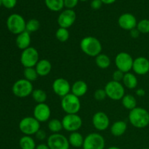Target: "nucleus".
<instances>
[{
  "label": "nucleus",
  "instance_id": "a18cd8bd",
  "mask_svg": "<svg viewBox=\"0 0 149 149\" xmlns=\"http://www.w3.org/2000/svg\"><path fill=\"white\" fill-rule=\"evenodd\" d=\"M107 149H121V148H119V147H116V146H111V147H109V148H108Z\"/></svg>",
  "mask_w": 149,
  "mask_h": 149
},
{
  "label": "nucleus",
  "instance_id": "ddd939ff",
  "mask_svg": "<svg viewBox=\"0 0 149 149\" xmlns=\"http://www.w3.org/2000/svg\"><path fill=\"white\" fill-rule=\"evenodd\" d=\"M52 88L55 95L63 97L71 93V85L65 79L58 78L55 79L52 82Z\"/></svg>",
  "mask_w": 149,
  "mask_h": 149
},
{
  "label": "nucleus",
  "instance_id": "1a4fd4ad",
  "mask_svg": "<svg viewBox=\"0 0 149 149\" xmlns=\"http://www.w3.org/2000/svg\"><path fill=\"white\" fill-rule=\"evenodd\" d=\"M63 128L69 132H77L82 126V119L77 114H65L62 119Z\"/></svg>",
  "mask_w": 149,
  "mask_h": 149
},
{
  "label": "nucleus",
  "instance_id": "393cba45",
  "mask_svg": "<svg viewBox=\"0 0 149 149\" xmlns=\"http://www.w3.org/2000/svg\"><path fill=\"white\" fill-rule=\"evenodd\" d=\"M122 104L124 108L127 110L131 111L137 107V100L132 95H125L122 100Z\"/></svg>",
  "mask_w": 149,
  "mask_h": 149
},
{
  "label": "nucleus",
  "instance_id": "5701e85b",
  "mask_svg": "<svg viewBox=\"0 0 149 149\" xmlns=\"http://www.w3.org/2000/svg\"><path fill=\"white\" fill-rule=\"evenodd\" d=\"M122 82L124 87L129 90H133V89L136 88L138 84L137 77L135 75V74L131 72L125 73Z\"/></svg>",
  "mask_w": 149,
  "mask_h": 149
},
{
  "label": "nucleus",
  "instance_id": "4c0bfd02",
  "mask_svg": "<svg viewBox=\"0 0 149 149\" xmlns=\"http://www.w3.org/2000/svg\"><path fill=\"white\" fill-rule=\"evenodd\" d=\"M17 0H2V5L7 9H12L15 7Z\"/></svg>",
  "mask_w": 149,
  "mask_h": 149
},
{
  "label": "nucleus",
  "instance_id": "37998d69",
  "mask_svg": "<svg viewBox=\"0 0 149 149\" xmlns=\"http://www.w3.org/2000/svg\"><path fill=\"white\" fill-rule=\"evenodd\" d=\"M36 149H50L49 147L48 146L47 144L46 143H40L39 145L36 146Z\"/></svg>",
  "mask_w": 149,
  "mask_h": 149
},
{
  "label": "nucleus",
  "instance_id": "49530a36",
  "mask_svg": "<svg viewBox=\"0 0 149 149\" xmlns=\"http://www.w3.org/2000/svg\"><path fill=\"white\" fill-rule=\"evenodd\" d=\"M2 4V0H0V6Z\"/></svg>",
  "mask_w": 149,
  "mask_h": 149
},
{
  "label": "nucleus",
  "instance_id": "f8f14e48",
  "mask_svg": "<svg viewBox=\"0 0 149 149\" xmlns=\"http://www.w3.org/2000/svg\"><path fill=\"white\" fill-rule=\"evenodd\" d=\"M47 144L50 149H69L68 139L61 133H52L47 138Z\"/></svg>",
  "mask_w": 149,
  "mask_h": 149
},
{
  "label": "nucleus",
  "instance_id": "a211bd4d",
  "mask_svg": "<svg viewBox=\"0 0 149 149\" xmlns=\"http://www.w3.org/2000/svg\"><path fill=\"white\" fill-rule=\"evenodd\" d=\"M132 71L138 75L143 76L149 72V60L145 57H138L134 59Z\"/></svg>",
  "mask_w": 149,
  "mask_h": 149
},
{
  "label": "nucleus",
  "instance_id": "7c9ffc66",
  "mask_svg": "<svg viewBox=\"0 0 149 149\" xmlns=\"http://www.w3.org/2000/svg\"><path fill=\"white\" fill-rule=\"evenodd\" d=\"M23 76L24 79H26L28 81L33 82L35 81L39 77L35 67H31V68H24L23 70Z\"/></svg>",
  "mask_w": 149,
  "mask_h": 149
},
{
  "label": "nucleus",
  "instance_id": "c756f323",
  "mask_svg": "<svg viewBox=\"0 0 149 149\" xmlns=\"http://www.w3.org/2000/svg\"><path fill=\"white\" fill-rule=\"evenodd\" d=\"M48 129L52 133H59L63 128L62 121L58 119H52L48 121Z\"/></svg>",
  "mask_w": 149,
  "mask_h": 149
},
{
  "label": "nucleus",
  "instance_id": "8fccbe9b",
  "mask_svg": "<svg viewBox=\"0 0 149 149\" xmlns=\"http://www.w3.org/2000/svg\"><path fill=\"white\" fill-rule=\"evenodd\" d=\"M79 149H84L83 148H79Z\"/></svg>",
  "mask_w": 149,
  "mask_h": 149
},
{
  "label": "nucleus",
  "instance_id": "b1692460",
  "mask_svg": "<svg viewBox=\"0 0 149 149\" xmlns=\"http://www.w3.org/2000/svg\"><path fill=\"white\" fill-rule=\"evenodd\" d=\"M68 139L70 146H73L74 148H82L83 144H84V138L78 131L77 132H71Z\"/></svg>",
  "mask_w": 149,
  "mask_h": 149
},
{
  "label": "nucleus",
  "instance_id": "6ab92c4d",
  "mask_svg": "<svg viewBox=\"0 0 149 149\" xmlns=\"http://www.w3.org/2000/svg\"><path fill=\"white\" fill-rule=\"evenodd\" d=\"M52 63L47 59H41L35 66L39 77H46L52 71Z\"/></svg>",
  "mask_w": 149,
  "mask_h": 149
},
{
  "label": "nucleus",
  "instance_id": "39448f33",
  "mask_svg": "<svg viewBox=\"0 0 149 149\" xmlns=\"http://www.w3.org/2000/svg\"><path fill=\"white\" fill-rule=\"evenodd\" d=\"M40 126V122L33 116H26L19 122V129L24 135H35L41 129Z\"/></svg>",
  "mask_w": 149,
  "mask_h": 149
},
{
  "label": "nucleus",
  "instance_id": "dca6fc26",
  "mask_svg": "<svg viewBox=\"0 0 149 149\" xmlns=\"http://www.w3.org/2000/svg\"><path fill=\"white\" fill-rule=\"evenodd\" d=\"M77 19V15L73 10H63L58 17V23L61 28L68 29L74 25Z\"/></svg>",
  "mask_w": 149,
  "mask_h": 149
},
{
  "label": "nucleus",
  "instance_id": "c9c22d12",
  "mask_svg": "<svg viewBox=\"0 0 149 149\" xmlns=\"http://www.w3.org/2000/svg\"><path fill=\"white\" fill-rule=\"evenodd\" d=\"M124 75H125V73H123L122 71H119V70L117 69L113 73L112 78H113V81L122 82L124 78Z\"/></svg>",
  "mask_w": 149,
  "mask_h": 149
},
{
  "label": "nucleus",
  "instance_id": "f257e3e1",
  "mask_svg": "<svg viewBox=\"0 0 149 149\" xmlns=\"http://www.w3.org/2000/svg\"><path fill=\"white\" fill-rule=\"evenodd\" d=\"M80 48L85 55L90 57H97L102 53L101 42L95 36H87L83 38L80 42Z\"/></svg>",
  "mask_w": 149,
  "mask_h": 149
},
{
  "label": "nucleus",
  "instance_id": "0eeeda50",
  "mask_svg": "<svg viewBox=\"0 0 149 149\" xmlns=\"http://www.w3.org/2000/svg\"><path fill=\"white\" fill-rule=\"evenodd\" d=\"M39 60V52L33 47L23 49L20 55V63L24 68L35 67Z\"/></svg>",
  "mask_w": 149,
  "mask_h": 149
},
{
  "label": "nucleus",
  "instance_id": "412c9836",
  "mask_svg": "<svg viewBox=\"0 0 149 149\" xmlns=\"http://www.w3.org/2000/svg\"><path fill=\"white\" fill-rule=\"evenodd\" d=\"M88 90V85L83 80H77L71 85V93L78 97L84 96Z\"/></svg>",
  "mask_w": 149,
  "mask_h": 149
},
{
  "label": "nucleus",
  "instance_id": "4468645a",
  "mask_svg": "<svg viewBox=\"0 0 149 149\" xmlns=\"http://www.w3.org/2000/svg\"><path fill=\"white\" fill-rule=\"evenodd\" d=\"M92 123L97 130L102 132L109 129L110 126V119L104 112L97 111L93 115Z\"/></svg>",
  "mask_w": 149,
  "mask_h": 149
},
{
  "label": "nucleus",
  "instance_id": "2eb2a0df",
  "mask_svg": "<svg viewBox=\"0 0 149 149\" xmlns=\"http://www.w3.org/2000/svg\"><path fill=\"white\" fill-rule=\"evenodd\" d=\"M33 116L40 123L48 122L51 116L50 107L45 103L36 104L33 109Z\"/></svg>",
  "mask_w": 149,
  "mask_h": 149
},
{
  "label": "nucleus",
  "instance_id": "a878e982",
  "mask_svg": "<svg viewBox=\"0 0 149 149\" xmlns=\"http://www.w3.org/2000/svg\"><path fill=\"white\" fill-rule=\"evenodd\" d=\"M110 58L106 54L100 53V55L95 57V64L98 68L101 69H106L109 68L111 65Z\"/></svg>",
  "mask_w": 149,
  "mask_h": 149
},
{
  "label": "nucleus",
  "instance_id": "473e14b6",
  "mask_svg": "<svg viewBox=\"0 0 149 149\" xmlns=\"http://www.w3.org/2000/svg\"><path fill=\"white\" fill-rule=\"evenodd\" d=\"M40 29V22L37 19L32 18L26 22V31L29 33H33Z\"/></svg>",
  "mask_w": 149,
  "mask_h": 149
},
{
  "label": "nucleus",
  "instance_id": "58836bf2",
  "mask_svg": "<svg viewBox=\"0 0 149 149\" xmlns=\"http://www.w3.org/2000/svg\"><path fill=\"white\" fill-rule=\"evenodd\" d=\"M102 4H103V2L101 0H93L91 1L90 6L93 10H98L102 7Z\"/></svg>",
  "mask_w": 149,
  "mask_h": 149
},
{
  "label": "nucleus",
  "instance_id": "e433bc0d",
  "mask_svg": "<svg viewBox=\"0 0 149 149\" xmlns=\"http://www.w3.org/2000/svg\"><path fill=\"white\" fill-rule=\"evenodd\" d=\"M79 0H64V7L67 9L72 10L78 4Z\"/></svg>",
  "mask_w": 149,
  "mask_h": 149
},
{
  "label": "nucleus",
  "instance_id": "ea45409f",
  "mask_svg": "<svg viewBox=\"0 0 149 149\" xmlns=\"http://www.w3.org/2000/svg\"><path fill=\"white\" fill-rule=\"evenodd\" d=\"M35 135H36V138H37L38 140H39V141H44L47 137V134L46 132H45V131L42 129L39 130L35 134Z\"/></svg>",
  "mask_w": 149,
  "mask_h": 149
},
{
  "label": "nucleus",
  "instance_id": "20e7f679",
  "mask_svg": "<svg viewBox=\"0 0 149 149\" xmlns=\"http://www.w3.org/2000/svg\"><path fill=\"white\" fill-rule=\"evenodd\" d=\"M107 97L111 100L118 101L121 100L125 95V87L119 81L111 80L106 84L104 87Z\"/></svg>",
  "mask_w": 149,
  "mask_h": 149
},
{
  "label": "nucleus",
  "instance_id": "09e8293b",
  "mask_svg": "<svg viewBox=\"0 0 149 149\" xmlns=\"http://www.w3.org/2000/svg\"><path fill=\"white\" fill-rule=\"evenodd\" d=\"M143 149H149V148H143Z\"/></svg>",
  "mask_w": 149,
  "mask_h": 149
},
{
  "label": "nucleus",
  "instance_id": "cd10ccee",
  "mask_svg": "<svg viewBox=\"0 0 149 149\" xmlns=\"http://www.w3.org/2000/svg\"><path fill=\"white\" fill-rule=\"evenodd\" d=\"M32 99L36 102L37 104L39 103H44L47 100V95L45 90L42 89H35L32 92L31 94Z\"/></svg>",
  "mask_w": 149,
  "mask_h": 149
},
{
  "label": "nucleus",
  "instance_id": "f03ea898",
  "mask_svg": "<svg viewBox=\"0 0 149 149\" xmlns=\"http://www.w3.org/2000/svg\"><path fill=\"white\" fill-rule=\"evenodd\" d=\"M129 122L134 127L143 129L149 125V112L142 107H136L130 111Z\"/></svg>",
  "mask_w": 149,
  "mask_h": 149
},
{
  "label": "nucleus",
  "instance_id": "6e6552de",
  "mask_svg": "<svg viewBox=\"0 0 149 149\" xmlns=\"http://www.w3.org/2000/svg\"><path fill=\"white\" fill-rule=\"evenodd\" d=\"M26 22L23 16L19 14H12L7 20V27L12 33L20 34L26 31Z\"/></svg>",
  "mask_w": 149,
  "mask_h": 149
},
{
  "label": "nucleus",
  "instance_id": "4be33fe9",
  "mask_svg": "<svg viewBox=\"0 0 149 149\" xmlns=\"http://www.w3.org/2000/svg\"><path fill=\"white\" fill-rule=\"evenodd\" d=\"M127 125L125 121L118 120L113 122L110 127L111 133L115 137H120L126 132Z\"/></svg>",
  "mask_w": 149,
  "mask_h": 149
},
{
  "label": "nucleus",
  "instance_id": "79ce46f5",
  "mask_svg": "<svg viewBox=\"0 0 149 149\" xmlns=\"http://www.w3.org/2000/svg\"><path fill=\"white\" fill-rule=\"evenodd\" d=\"M136 95L138 96V97H143L146 95V91L143 88H139L136 90Z\"/></svg>",
  "mask_w": 149,
  "mask_h": 149
},
{
  "label": "nucleus",
  "instance_id": "9b49d317",
  "mask_svg": "<svg viewBox=\"0 0 149 149\" xmlns=\"http://www.w3.org/2000/svg\"><path fill=\"white\" fill-rule=\"evenodd\" d=\"M134 59L130 54L126 52H121L115 58V65L118 70L123 73L130 72L132 70Z\"/></svg>",
  "mask_w": 149,
  "mask_h": 149
},
{
  "label": "nucleus",
  "instance_id": "bb28decb",
  "mask_svg": "<svg viewBox=\"0 0 149 149\" xmlns=\"http://www.w3.org/2000/svg\"><path fill=\"white\" fill-rule=\"evenodd\" d=\"M19 145L21 149H36V145L34 139L29 135H24L19 141Z\"/></svg>",
  "mask_w": 149,
  "mask_h": 149
},
{
  "label": "nucleus",
  "instance_id": "a19ab883",
  "mask_svg": "<svg viewBox=\"0 0 149 149\" xmlns=\"http://www.w3.org/2000/svg\"><path fill=\"white\" fill-rule=\"evenodd\" d=\"M130 36L132 38H133V39H137V38L139 37L141 33H140L139 31L137 29V28H135V29H133L131 31H130Z\"/></svg>",
  "mask_w": 149,
  "mask_h": 149
},
{
  "label": "nucleus",
  "instance_id": "f704fd0d",
  "mask_svg": "<svg viewBox=\"0 0 149 149\" xmlns=\"http://www.w3.org/2000/svg\"><path fill=\"white\" fill-rule=\"evenodd\" d=\"M107 97L106 91L104 89H97L94 93V98L97 101H102Z\"/></svg>",
  "mask_w": 149,
  "mask_h": 149
},
{
  "label": "nucleus",
  "instance_id": "aec40b11",
  "mask_svg": "<svg viewBox=\"0 0 149 149\" xmlns=\"http://www.w3.org/2000/svg\"><path fill=\"white\" fill-rule=\"evenodd\" d=\"M31 37L30 33L26 31L17 35L15 43L17 48H19L20 49L23 50V49L31 47Z\"/></svg>",
  "mask_w": 149,
  "mask_h": 149
},
{
  "label": "nucleus",
  "instance_id": "9d476101",
  "mask_svg": "<svg viewBox=\"0 0 149 149\" xmlns=\"http://www.w3.org/2000/svg\"><path fill=\"white\" fill-rule=\"evenodd\" d=\"M106 141L100 134L92 132L84 138L82 148L84 149H104Z\"/></svg>",
  "mask_w": 149,
  "mask_h": 149
},
{
  "label": "nucleus",
  "instance_id": "de8ad7c7",
  "mask_svg": "<svg viewBox=\"0 0 149 149\" xmlns=\"http://www.w3.org/2000/svg\"><path fill=\"white\" fill-rule=\"evenodd\" d=\"M80 1H87V0H80Z\"/></svg>",
  "mask_w": 149,
  "mask_h": 149
},
{
  "label": "nucleus",
  "instance_id": "7ed1b4c3",
  "mask_svg": "<svg viewBox=\"0 0 149 149\" xmlns=\"http://www.w3.org/2000/svg\"><path fill=\"white\" fill-rule=\"evenodd\" d=\"M61 106L66 114H77L81 109V101L79 97L70 93L62 97Z\"/></svg>",
  "mask_w": 149,
  "mask_h": 149
},
{
  "label": "nucleus",
  "instance_id": "f3484780",
  "mask_svg": "<svg viewBox=\"0 0 149 149\" xmlns=\"http://www.w3.org/2000/svg\"><path fill=\"white\" fill-rule=\"evenodd\" d=\"M118 24L119 27L125 31H131L135 29L138 24L137 19L131 13H124L119 16L118 19Z\"/></svg>",
  "mask_w": 149,
  "mask_h": 149
},
{
  "label": "nucleus",
  "instance_id": "c03bdc74",
  "mask_svg": "<svg viewBox=\"0 0 149 149\" xmlns=\"http://www.w3.org/2000/svg\"><path fill=\"white\" fill-rule=\"evenodd\" d=\"M101 1L103 2V4H111L114 3L115 1H116V0H101Z\"/></svg>",
  "mask_w": 149,
  "mask_h": 149
},
{
  "label": "nucleus",
  "instance_id": "423d86ee",
  "mask_svg": "<svg viewBox=\"0 0 149 149\" xmlns=\"http://www.w3.org/2000/svg\"><path fill=\"white\" fill-rule=\"evenodd\" d=\"M12 91L14 95L20 98H24L31 95L33 91V84L26 79H20L14 83L12 87Z\"/></svg>",
  "mask_w": 149,
  "mask_h": 149
},
{
  "label": "nucleus",
  "instance_id": "72a5a7b5",
  "mask_svg": "<svg viewBox=\"0 0 149 149\" xmlns=\"http://www.w3.org/2000/svg\"><path fill=\"white\" fill-rule=\"evenodd\" d=\"M137 29L140 31L141 33L146 34L149 33V20L148 19H143L138 22L136 26Z\"/></svg>",
  "mask_w": 149,
  "mask_h": 149
},
{
  "label": "nucleus",
  "instance_id": "c85d7f7f",
  "mask_svg": "<svg viewBox=\"0 0 149 149\" xmlns=\"http://www.w3.org/2000/svg\"><path fill=\"white\" fill-rule=\"evenodd\" d=\"M45 4L52 12L61 11L64 7V0H45Z\"/></svg>",
  "mask_w": 149,
  "mask_h": 149
},
{
  "label": "nucleus",
  "instance_id": "2f4dec72",
  "mask_svg": "<svg viewBox=\"0 0 149 149\" xmlns=\"http://www.w3.org/2000/svg\"><path fill=\"white\" fill-rule=\"evenodd\" d=\"M55 37L61 42H67L70 37L69 31L68 30V29L60 27L55 32Z\"/></svg>",
  "mask_w": 149,
  "mask_h": 149
}]
</instances>
